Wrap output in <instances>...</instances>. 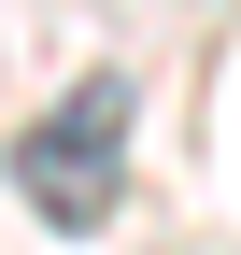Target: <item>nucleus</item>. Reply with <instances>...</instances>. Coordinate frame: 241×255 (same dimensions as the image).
Returning a JSON list of instances; mask_svg holds the SVG:
<instances>
[{"label":"nucleus","mask_w":241,"mask_h":255,"mask_svg":"<svg viewBox=\"0 0 241 255\" xmlns=\"http://www.w3.org/2000/svg\"><path fill=\"white\" fill-rule=\"evenodd\" d=\"M128 128H142V85H128V71L57 85V100L14 128V199L43 213L57 241H100L114 213H128Z\"/></svg>","instance_id":"obj_1"}]
</instances>
